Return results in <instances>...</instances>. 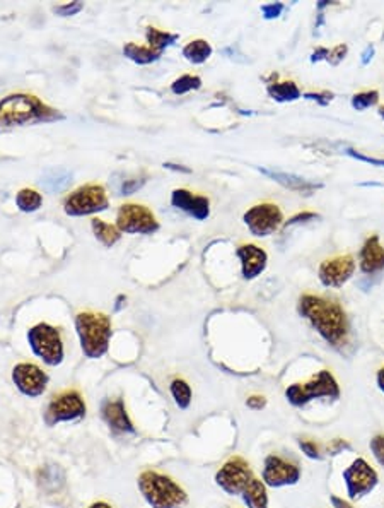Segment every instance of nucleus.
<instances>
[{
  "label": "nucleus",
  "mask_w": 384,
  "mask_h": 508,
  "mask_svg": "<svg viewBox=\"0 0 384 508\" xmlns=\"http://www.w3.org/2000/svg\"><path fill=\"white\" fill-rule=\"evenodd\" d=\"M299 310L311 322L321 337L331 346H340L349 336V320L337 301L315 294H304L299 300Z\"/></svg>",
  "instance_id": "f257e3e1"
},
{
  "label": "nucleus",
  "mask_w": 384,
  "mask_h": 508,
  "mask_svg": "<svg viewBox=\"0 0 384 508\" xmlns=\"http://www.w3.org/2000/svg\"><path fill=\"white\" fill-rule=\"evenodd\" d=\"M62 119L64 115L33 94H10L0 101V127H19Z\"/></svg>",
  "instance_id": "f03ea898"
},
{
  "label": "nucleus",
  "mask_w": 384,
  "mask_h": 508,
  "mask_svg": "<svg viewBox=\"0 0 384 508\" xmlns=\"http://www.w3.org/2000/svg\"><path fill=\"white\" fill-rule=\"evenodd\" d=\"M76 329L80 339V348L87 358L98 359L108 351L112 337V320L108 315L80 312L76 316Z\"/></svg>",
  "instance_id": "7ed1b4c3"
},
{
  "label": "nucleus",
  "mask_w": 384,
  "mask_h": 508,
  "mask_svg": "<svg viewBox=\"0 0 384 508\" xmlns=\"http://www.w3.org/2000/svg\"><path fill=\"white\" fill-rule=\"evenodd\" d=\"M139 488L152 508H178L186 503V493L171 477L156 471H146L139 477Z\"/></svg>",
  "instance_id": "20e7f679"
},
{
  "label": "nucleus",
  "mask_w": 384,
  "mask_h": 508,
  "mask_svg": "<svg viewBox=\"0 0 384 508\" xmlns=\"http://www.w3.org/2000/svg\"><path fill=\"white\" fill-rule=\"evenodd\" d=\"M286 397L290 404L301 407L308 404L309 400L317 399V397H330V399H338L340 387L335 380L333 375L328 370H321L316 377L306 384H294L286 390Z\"/></svg>",
  "instance_id": "39448f33"
},
{
  "label": "nucleus",
  "mask_w": 384,
  "mask_h": 508,
  "mask_svg": "<svg viewBox=\"0 0 384 508\" xmlns=\"http://www.w3.org/2000/svg\"><path fill=\"white\" fill-rule=\"evenodd\" d=\"M28 341L33 353L50 366H58L64 362V342L60 330L48 323H38L28 332Z\"/></svg>",
  "instance_id": "423d86ee"
},
{
  "label": "nucleus",
  "mask_w": 384,
  "mask_h": 508,
  "mask_svg": "<svg viewBox=\"0 0 384 508\" xmlns=\"http://www.w3.org/2000/svg\"><path fill=\"white\" fill-rule=\"evenodd\" d=\"M110 205L108 195L103 185L89 183L73 190L64 201V211L69 216H89L106 211Z\"/></svg>",
  "instance_id": "0eeeda50"
},
{
  "label": "nucleus",
  "mask_w": 384,
  "mask_h": 508,
  "mask_svg": "<svg viewBox=\"0 0 384 508\" xmlns=\"http://www.w3.org/2000/svg\"><path fill=\"white\" fill-rule=\"evenodd\" d=\"M116 228L128 235H152L159 230V221L146 205L123 204L118 209Z\"/></svg>",
  "instance_id": "6e6552de"
},
{
  "label": "nucleus",
  "mask_w": 384,
  "mask_h": 508,
  "mask_svg": "<svg viewBox=\"0 0 384 508\" xmlns=\"http://www.w3.org/2000/svg\"><path fill=\"white\" fill-rule=\"evenodd\" d=\"M86 414V403L77 390H65L58 393L48 404L45 412L46 425L53 426L58 423L77 421Z\"/></svg>",
  "instance_id": "1a4fd4ad"
},
{
  "label": "nucleus",
  "mask_w": 384,
  "mask_h": 508,
  "mask_svg": "<svg viewBox=\"0 0 384 508\" xmlns=\"http://www.w3.org/2000/svg\"><path fill=\"white\" fill-rule=\"evenodd\" d=\"M253 471L250 464L241 457L229 459L216 474V481L227 495H243L246 486L253 480Z\"/></svg>",
  "instance_id": "9d476101"
},
{
  "label": "nucleus",
  "mask_w": 384,
  "mask_h": 508,
  "mask_svg": "<svg viewBox=\"0 0 384 508\" xmlns=\"http://www.w3.org/2000/svg\"><path fill=\"white\" fill-rule=\"evenodd\" d=\"M343 481H345L350 498L359 500L376 488L378 473L364 459H356L343 471Z\"/></svg>",
  "instance_id": "9b49d317"
},
{
  "label": "nucleus",
  "mask_w": 384,
  "mask_h": 508,
  "mask_svg": "<svg viewBox=\"0 0 384 508\" xmlns=\"http://www.w3.org/2000/svg\"><path fill=\"white\" fill-rule=\"evenodd\" d=\"M282 211L275 204H258L248 209L245 223L254 237H268L282 224Z\"/></svg>",
  "instance_id": "f8f14e48"
},
{
  "label": "nucleus",
  "mask_w": 384,
  "mask_h": 508,
  "mask_svg": "<svg viewBox=\"0 0 384 508\" xmlns=\"http://www.w3.org/2000/svg\"><path fill=\"white\" fill-rule=\"evenodd\" d=\"M12 380L21 393L28 397H38L46 390L48 375L33 363H19L12 370Z\"/></svg>",
  "instance_id": "ddd939ff"
},
{
  "label": "nucleus",
  "mask_w": 384,
  "mask_h": 508,
  "mask_svg": "<svg viewBox=\"0 0 384 508\" xmlns=\"http://www.w3.org/2000/svg\"><path fill=\"white\" fill-rule=\"evenodd\" d=\"M301 477V471L295 464L279 457V455H268L265 459L263 481L272 488H282V486L295 484Z\"/></svg>",
  "instance_id": "4468645a"
},
{
  "label": "nucleus",
  "mask_w": 384,
  "mask_h": 508,
  "mask_svg": "<svg viewBox=\"0 0 384 508\" xmlns=\"http://www.w3.org/2000/svg\"><path fill=\"white\" fill-rule=\"evenodd\" d=\"M356 269L352 255H340L335 259H328L321 264L320 267V279L324 286L330 288H338L343 282L350 279Z\"/></svg>",
  "instance_id": "2eb2a0df"
},
{
  "label": "nucleus",
  "mask_w": 384,
  "mask_h": 508,
  "mask_svg": "<svg viewBox=\"0 0 384 508\" xmlns=\"http://www.w3.org/2000/svg\"><path fill=\"white\" fill-rule=\"evenodd\" d=\"M103 419L106 425L116 433H134V423H132L130 416H128L127 407L121 399H108L103 403L101 407Z\"/></svg>",
  "instance_id": "dca6fc26"
},
{
  "label": "nucleus",
  "mask_w": 384,
  "mask_h": 508,
  "mask_svg": "<svg viewBox=\"0 0 384 508\" xmlns=\"http://www.w3.org/2000/svg\"><path fill=\"white\" fill-rule=\"evenodd\" d=\"M171 204L176 209L188 212L195 219L204 221L210 214V202L204 195H191V192L184 189H176L171 195Z\"/></svg>",
  "instance_id": "f3484780"
},
{
  "label": "nucleus",
  "mask_w": 384,
  "mask_h": 508,
  "mask_svg": "<svg viewBox=\"0 0 384 508\" xmlns=\"http://www.w3.org/2000/svg\"><path fill=\"white\" fill-rule=\"evenodd\" d=\"M238 257L246 279L256 278L267 267V253L256 245H241L238 248Z\"/></svg>",
  "instance_id": "a211bd4d"
},
{
  "label": "nucleus",
  "mask_w": 384,
  "mask_h": 508,
  "mask_svg": "<svg viewBox=\"0 0 384 508\" xmlns=\"http://www.w3.org/2000/svg\"><path fill=\"white\" fill-rule=\"evenodd\" d=\"M360 269L365 274H374L384 269V248L379 243V238L371 237L360 252Z\"/></svg>",
  "instance_id": "6ab92c4d"
},
{
  "label": "nucleus",
  "mask_w": 384,
  "mask_h": 508,
  "mask_svg": "<svg viewBox=\"0 0 384 508\" xmlns=\"http://www.w3.org/2000/svg\"><path fill=\"white\" fill-rule=\"evenodd\" d=\"M261 173L267 176H270L272 180H275L277 183L283 185L286 189L294 190V192H299V194L309 195L311 192H315V190L321 189V183H315V182H311V180L302 178V176L293 175V173L275 171V169H265V168L261 169Z\"/></svg>",
  "instance_id": "aec40b11"
},
{
  "label": "nucleus",
  "mask_w": 384,
  "mask_h": 508,
  "mask_svg": "<svg viewBox=\"0 0 384 508\" xmlns=\"http://www.w3.org/2000/svg\"><path fill=\"white\" fill-rule=\"evenodd\" d=\"M70 183H72V173L67 171L65 168L48 169L45 175L42 176V180H40V185L50 194L64 192V190L69 189Z\"/></svg>",
  "instance_id": "412c9836"
},
{
  "label": "nucleus",
  "mask_w": 384,
  "mask_h": 508,
  "mask_svg": "<svg viewBox=\"0 0 384 508\" xmlns=\"http://www.w3.org/2000/svg\"><path fill=\"white\" fill-rule=\"evenodd\" d=\"M243 502L248 508H268V495L267 488L260 480L253 477L246 489L243 491Z\"/></svg>",
  "instance_id": "4be33fe9"
},
{
  "label": "nucleus",
  "mask_w": 384,
  "mask_h": 508,
  "mask_svg": "<svg viewBox=\"0 0 384 508\" xmlns=\"http://www.w3.org/2000/svg\"><path fill=\"white\" fill-rule=\"evenodd\" d=\"M91 226L92 231H94L96 240L101 242L106 248H112L114 243L120 242V230L116 226H113V224L105 223V221L99 218H94L91 221Z\"/></svg>",
  "instance_id": "5701e85b"
},
{
  "label": "nucleus",
  "mask_w": 384,
  "mask_h": 508,
  "mask_svg": "<svg viewBox=\"0 0 384 508\" xmlns=\"http://www.w3.org/2000/svg\"><path fill=\"white\" fill-rule=\"evenodd\" d=\"M123 53L125 57L130 58L132 62L139 65H147V64H152L156 62L162 53L159 51L152 50L150 46H142V45H137V43H127L123 46Z\"/></svg>",
  "instance_id": "b1692460"
},
{
  "label": "nucleus",
  "mask_w": 384,
  "mask_h": 508,
  "mask_svg": "<svg viewBox=\"0 0 384 508\" xmlns=\"http://www.w3.org/2000/svg\"><path fill=\"white\" fill-rule=\"evenodd\" d=\"M146 38H147V43H149L150 49L159 51V53H162V51L168 49V46L175 45L176 40H178L180 36L175 35V33L161 31V29H157V28H147Z\"/></svg>",
  "instance_id": "393cba45"
},
{
  "label": "nucleus",
  "mask_w": 384,
  "mask_h": 508,
  "mask_svg": "<svg viewBox=\"0 0 384 508\" xmlns=\"http://www.w3.org/2000/svg\"><path fill=\"white\" fill-rule=\"evenodd\" d=\"M183 55L186 60L193 62V64H204L207 58L212 55V46L205 40H195V42H190L184 46Z\"/></svg>",
  "instance_id": "a878e982"
},
{
  "label": "nucleus",
  "mask_w": 384,
  "mask_h": 508,
  "mask_svg": "<svg viewBox=\"0 0 384 508\" xmlns=\"http://www.w3.org/2000/svg\"><path fill=\"white\" fill-rule=\"evenodd\" d=\"M65 483V474L64 471L58 466H48L43 467V471L40 473V484H42L43 489L46 491H55L60 486Z\"/></svg>",
  "instance_id": "bb28decb"
},
{
  "label": "nucleus",
  "mask_w": 384,
  "mask_h": 508,
  "mask_svg": "<svg viewBox=\"0 0 384 508\" xmlns=\"http://www.w3.org/2000/svg\"><path fill=\"white\" fill-rule=\"evenodd\" d=\"M268 94L277 101H294L301 96V91L294 83H273L268 84Z\"/></svg>",
  "instance_id": "cd10ccee"
},
{
  "label": "nucleus",
  "mask_w": 384,
  "mask_h": 508,
  "mask_svg": "<svg viewBox=\"0 0 384 508\" xmlns=\"http://www.w3.org/2000/svg\"><path fill=\"white\" fill-rule=\"evenodd\" d=\"M16 204L23 212H35L42 208L43 197L36 190L23 189L16 195Z\"/></svg>",
  "instance_id": "c85d7f7f"
},
{
  "label": "nucleus",
  "mask_w": 384,
  "mask_h": 508,
  "mask_svg": "<svg viewBox=\"0 0 384 508\" xmlns=\"http://www.w3.org/2000/svg\"><path fill=\"white\" fill-rule=\"evenodd\" d=\"M171 396L180 409H186V407L190 406L191 389L190 385H188L184 380H181V378H176V380L171 382Z\"/></svg>",
  "instance_id": "c756f323"
},
{
  "label": "nucleus",
  "mask_w": 384,
  "mask_h": 508,
  "mask_svg": "<svg viewBox=\"0 0 384 508\" xmlns=\"http://www.w3.org/2000/svg\"><path fill=\"white\" fill-rule=\"evenodd\" d=\"M202 86V79L197 76H181L171 84V90L175 94H184L190 91L198 90Z\"/></svg>",
  "instance_id": "7c9ffc66"
},
{
  "label": "nucleus",
  "mask_w": 384,
  "mask_h": 508,
  "mask_svg": "<svg viewBox=\"0 0 384 508\" xmlns=\"http://www.w3.org/2000/svg\"><path fill=\"white\" fill-rule=\"evenodd\" d=\"M378 99H379L378 91H367V93L356 94V96L352 98V106L357 110H365L369 108V106L376 105Z\"/></svg>",
  "instance_id": "2f4dec72"
},
{
  "label": "nucleus",
  "mask_w": 384,
  "mask_h": 508,
  "mask_svg": "<svg viewBox=\"0 0 384 508\" xmlns=\"http://www.w3.org/2000/svg\"><path fill=\"white\" fill-rule=\"evenodd\" d=\"M371 452L374 459L378 460L379 466L384 467V435H378L371 440Z\"/></svg>",
  "instance_id": "473e14b6"
},
{
  "label": "nucleus",
  "mask_w": 384,
  "mask_h": 508,
  "mask_svg": "<svg viewBox=\"0 0 384 508\" xmlns=\"http://www.w3.org/2000/svg\"><path fill=\"white\" fill-rule=\"evenodd\" d=\"M143 182H146V180H137V178L121 180L120 187H118V195H130V194H134L135 190H139L140 187L143 185Z\"/></svg>",
  "instance_id": "72a5a7b5"
},
{
  "label": "nucleus",
  "mask_w": 384,
  "mask_h": 508,
  "mask_svg": "<svg viewBox=\"0 0 384 508\" xmlns=\"http://www.w3.org/2000/svg\"><path fill=\"white\" fill-rule=\"evenodd\" d=\"M82 3L80 2H70V3H64V6H58L55 7V12L58 14V16L62 17H69V16H73V14H77L79 10H82Z\"/></svg>",
  "instance_id": "f704fd0d"
},
{
  "label": "nucleus",
  "mask_w": 384,
  "mask_h": 508,
  "mask_svg": "<svg viewBox=\"0 0 384 508\" xmlns=\"http://www.w3.org/2000/svg\"><path fill=\"white\" fill-rule=\"evenodd\" d=\"M299 447H301V450L304 452V454L308 455L309 459H321L320 448H317V445L315 443V441L301 440V441H299Z\"/></svg>",
  "instance_id": "c9c22d12"
},
{
  "label": "nucleus",
  "mask_w": 384,
  "mask_h": 508,
  "mask_svg": "<svg viewBox=\"0 0 384 508\" xmlns=\"http://www.w3.org/2000/svg\"><path fill=\"white\" fill-rule=\"evenodd\" d=\"M283 10V3H267V6L261 7V12H263L265 19H275V17H279L280 14H282Z\"/></svg>",
  "instance_id": "e433bc0d"
},
{
  "label": "nucleus",
  "mask_w": 384,
  "mask_h": 508,
  "mask_svg": "<svg viewBox=\"0 0 384 508\" xmlns=\"http://www.w3.org/2000/svg\"><path fill=\"white\" fill-rule=\"evenodd\" d=\"M347 154H350V156L356 158V160L364 161V163H369V164H374V167H383V168H384V160H376V158L364 156V154L357 153V151H354V149H349V151H347Z\"/></svg>",
  "instance_id": "4c0bfd02"
},
{
  "label": "nucleus",
  "mask_w": 384,
  "mask_h": 508,
  "mask_svg": "<svg viewBox=\"0 0 384 508\" xmlns=\"http://www.w3.org/2000/svg\"><path fill=\"white\" fill-rule=\"evenodd\" d=\"M345 53H347V46L345 45H338L337 49L328 53V60H330L331 64H338V62L342 60L343 55H345Z\"/></svg>",
  "instance_id": "58836bf2"
},
{
  "label": "nucleus",
  "mask_w": 384,
  "mask_h": 508,
  "mask_svg": "<svg viewBox=\"0 0 384 508\" xmlns=\"http://www.w3.org/2000/svg\"><path fill=\"white\" fill-rule=\"evenodd\" d=\"M246 404H248V407H251V409L260 411L261 407H265V399H263V397H260V396H253V397H250L248 403H246Z\"/></svg>",
  "instance_id": "ea45409f"
},
{
  "label": "nucleus",
  "mask_w": 384,
  "mask_h": 508,
  "mask_svg": "<svg viewBox=\"0 0 384 508\" xmlns=\"http://www.w3.org/2000/svg\"><path fill=\"white\" fill-rule=\"evenodd\" d=\"M316 214H313V212H304V214H299V216H294L293 219L287 223V226L289 224H295V223H302V221H308V219H315Z\"/></svg>",
  "instance_id": "a19ab883"
},
{
  "label": "nucleus",
  "mask_w": 384,
  "mask_h": 508,
  "mask_svg": "<svg viewBox=\"0 0 384 508\" xmlns=\"http://www.w3.org/2000/svg\"><path fill=\"white\" fill-rule=\"evenodd\" d=\"M331 503H333V508H354L347 500L338 498V496H331Z\"/></svg>",
  "instance_id": "79ce46f5"
},
{
  "label": "nucleus",
  "mask_w": 384,
  "mask_h": 508,
  "mask_svg": "<svg viewBox=\"0 0 384 508\" xmlns=\"http://www.w3.org/2000/svg\"><path fill=\"white\" fill-rule=\"evenodd\" d=\"M342 448H349V445H347L345 441H342V440H335L333 447H330V452H333V454H337V452L342 450Z\"/></svg>",
  "instance_id": "37998d69"
},
{
  "label": "nucleus",
  "mask_w": 384,
  "mask_h": 508,
  "mask_svg": "<svg viewBox=\"0 0 384 508\" xmlns=\"http://www.w3.org/2000/svg\"><path fill=\"white\" fill-rule=\"evenodd\" d=\"M378 385H379V389L384 392V368H381V370L378 371Z\"/></svg>",
  "instance_id": "c03bdc74"
},
{
  "label": "nucleus",
  "mask_w": 384,
  "mask_h": 508,
  "mask_svg": "<svg viewBox=\"0 0 384 508\" xmlns=\"http://www.w3.org/2000/svg\"><path fill=\"white\" fill-rule=\"evenodd\" d=\"M372 51H374V50H372V49H371V46H369V49H367V50H365V53H364V58H362V62H364V64H367V62H369V58H371V57H369V55H372Z\"/></svg>",
  "instance_id": "a18cd8bd"
},
{
  "label": "nucleus",
  "mask_w": 384,
  "mask_h": 508,
  "mask_svg": "<svg viewBox=\"0 0 384 508\" xmlns=\"http://www.w3.org/2000/svg\"><path fill=\"white\" fill-rule=\"evenodd\" d=\"M89 508H112L110 505H106V503L99 502V503H94V505H91Z\"/></svg>",
  "instance_id": "49530a36"
},
{
  "label": "nucleus",
  "mask_w": 384,
  "mask_h": 508,
  "mask_svg": "<svg viewBox=\"0 0 384 508\" xmlns=\"http://www.w3.org/2000/svg\"><path fill=\"white\" fill-rule=\"evenodd\" d=\"M328 3H330V2H326V0H323V2H320V6H317V7H320V9H321V7L328 6Z\"/></svg>",
  "instance_id": "de8ad7c7"
},
{
  "label": "nucleus",
  "mask_w": 384,
  "mask_h": 508,
  "mask_svg": "<svg viewBox=\"0 0 384 508\" xmlns=\"http://www.w3.org/2000/svg\"><path fill=\"white\" fill-rule=\"evenodd\" d=\"M379 115H381L383 119H384V106H381V108H379Z\"/></svg>",
  "instance_id": "09e8293b"
}]
</instances>
